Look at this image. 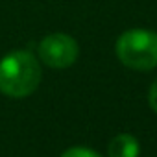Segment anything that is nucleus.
<instances>
[{
  "instance_id": "20e7f679",
  "label": "nucleus",
  "mask_w": 157,
  "mask_h": 157,
  "mask_svg": "<svg viewBox=\"0 0 157 157\" xmlns=\"http://www.w3.org/2000/svg\"><path fill=\"white\" fill-rule=\"evenodd\" d=\"M140 144L129 133H120L111 139L107 148V157H139Z\"/></svg>"
},
{
  "instance_id": "f03ea898",
  "label": "nucleus",
  "mask_w": 157,
  "mask_h": 157,
  "mask_svg": "<svg viewBox=\"0 0 157 157\" xmlns=\"http://www.w3.org/2000/svg\"><path fill=\"white\" fill-rule=\"evenodd\" d=\"M118 61L131 70H151L157 67V33L133 28L124 32L115 44Z\"/></svg>"
},
{
  "instance_id": "423d86ee",
  "label": "nucleus",
  "mask_w": 157,
  "mask_h": 157,
  "mask_svg": "<svg viewBox=\"0 0 157 157\" xmlns=\"http://www.w3.org/2000/svg\"><path fill=\"white\" fill-rule=\"evenodd\" d=\"M148 102H150V107L157 113V80L151 83L150 87V93H148Z\"/></svg>"
},
{
  "instance_id": "f257e3e1",
  "label": "nucleus",
  "mask_w": 157,
  "mask_h": 157,
  "mask_svg": "<svg viewBox=\"0 0 157 157\" xmlns=\"http://www.w3.org/2000/svg\"><path fill=\"white\" fill-rule=\"evenodd\" d=\"M43 70L28 50H13L0 59V93L10 98H26L41 83Z\"/></svg>"
},
{
  "instance_id": "7ed1b4c3",
  "label": "nucleus",
  "mask_w": 157,
  "mask_h": 157,
  "mask_svg": "<svg viewBox=\"0 0 157 157\" xmlns=\"http://www.w3.org/2000/svg\"><path fill=\"white\" fill-rule=\"evenodd\" d=\"M80 46L68 33H50L39 43V57L50 68H68L76 63Z\"/></svg>"
},
{
  "instance_id": "39448f33",
  "label": "nucleus",
  "mask_w": 157,
  "mask_h": 157,
  "mask_svg": "<svg viewBox=\"0 0 157 157\" xmlns=\"http://www.w3.org/2000/svg\"><path fill=\"white\" fill-rule=\"evenodd\" d=\"M61 157H102L98 151L87 148V146H72L61 153Z\"/></svg>"
}]
</instances>
